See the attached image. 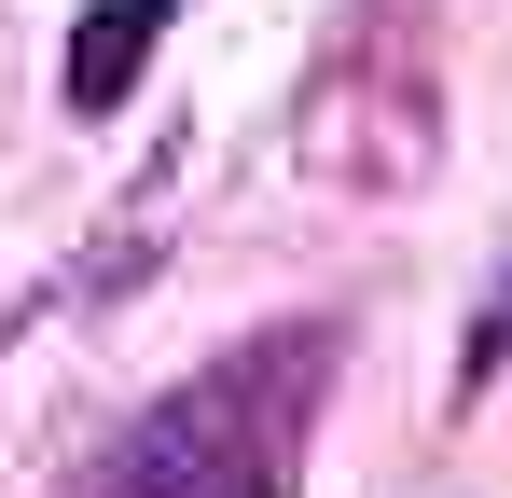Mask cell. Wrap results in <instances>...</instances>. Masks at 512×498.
Masks as SVG:
<instances>
[{"label": "cell", "instance_id": "3", "mask_svg": "<svg viewBox=\"0 0 512 498\" xmlns=\"http://www.w3.org/2000/svg\"><path fill=\"white\" fill-rule=\"evenodd\" d=\"M14 319H28V305H14ZM14 319H0V346H14Z\"/></svg>", "mask_w": 512, "mask_h": 498}, {"label": "cell", "instance_id": "1", "mask_svg": "<svg viewBox=\"0 0 512 498\" xmlns=\"http://www.w3.org/2000/svg\"><path fill=\"white\" fill-rule=\"evenodd\" d=\"M180 0H97L84 42H70V111H125V83L153 70V42H167Z\"/></svg>", "mask_w": 512, "mask_h": 498}, {"label": "cell", "instance_id": "2", "mask_svg": "<svg viewBox=\"0 0 512 498\" xmlns=\"http://www.w3.org/2000/svg\"><path fill=\"white\" fill-rule=\"evenodd\" d=\"M512 374V277H499V305L471 319V360H457V388H499Z\"/></svg>", "mask_w": 512, "mask_h": 498}]
</instances>
